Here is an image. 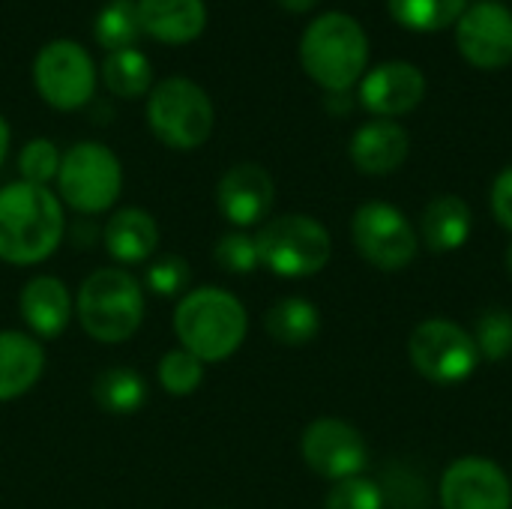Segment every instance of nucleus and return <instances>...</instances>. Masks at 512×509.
Returning <instances> with one entry per match:
<instances>
[{"mask_svg":"<svg viewBox=\"0 0 512 509\" xmlns=\"http://www.w3.org/2000/svg\"><path fill=\"white\" fill-rule=\"evenodd\" d=\"M66 234L63 201L27 180L0 189V261L30 267L57 252Z\"/></svg>","mask_w":512,"mask_h":509,"instance_id":"f257e3e1","label":"nucleus"},{"mask_svg":"<svg viewBox=\"0 0 512 509\" xmlns=\"http://www.w3.org/2000/svg\"><path fill=\"white\" fill-rule=\"evenodd\" d=\"M369 63V39L360 21L330 9L312 18L300 36V66L327 93H348Z\"/></svg>","mask_w":512,"mask_h":509,"instance_id":"f03ea898","label":"nucleus"},{"mask_svg":"<svg viewBox=\"0 0 512 509\" xmlns=\"http://www.w3.org/2000/svg\"><path fill=\"white\" fill-rule=\"evenodd\" d=\"M249 330L246 306L225 288H198L183 294L174 309V333L201 363H222L243 345Z\"/></svg>","mask_w":512,"mask_h":509,"instance_id":"7ed1b4c3","label":"nucleus"},{"mask_svg":"<svg viewBox=\"0 0 512 509\" xmlns=\"http://www.w3.org/2000/svg\"><path fill=\"white\" fill-rule=\"evenodd\" d=\"M75 312L90 339L102 345H120L132 339L144 321L141 282L123 267H102L78 288Z\"/></svg>","mask_w":512,"mask_h":509,"instance_id":"20e7f679","label":"nucleus"},{"mask_svg":"<svg viewBox=\"0 0 512 509\" xmlns=\"http://www.w3.org/2000/svg\"><path fill=\"white\" fill-rule=\"evenodd\" d=\"M147 123L165 147L198 150L216 129V108L198 81L186 75H168L147 93Z\"/></svg>","mask_w":512,"mask_h":509,"instance_id":"39448f33","label":"nucleus"},{"mask_svg":"<svg viewBox=\"0 0 512 509\" xmlns=\"http://www.w3.org/2000/svg\"><path fill=\"white\" fill-rule=\"evenodd\" d=\"M261 264L282 279H306L330 264L333 240L330 231L303 213H285L270 222L255 237Z\"/></svg>","mask_w":512,"mask_h":509,"instance_id":"423d86ee","label":"nucleus"},{"mask_svg":"<svg viewBox=\"0 0 512 509\" xmlns=\"http://www.w3.org/2000/svg\"><path fill=\"white\" fill-rule=\"evenodd\" d=\"M60 201L78 213H105L123 189V165L117 153L99 141H81L60 156Z\"/></svg>","mask_w":512,"mask_h":509,"instance_id":"0eeeda50","label":"nucleus"},{"mask_svg":"<svg viewBox=\"0 0 512 509\" xmlns=\"http://www.w3.org/2000/svg\"><path fill=\"white\" fill-rule=\"evenodd\" d=\"M408 357L417 375L438 387L465 384L480 366L474 336L462 324L447 318H429L417 324L408 342Z\"/></svg>","mask_w":512,"mask_h":509,"instance_id":"6e6552de","label":"nucleus"},{"mask_svg":"<svg viewBox=\"0 0 512 509\" xmlns=\"http://www.w3.org/2000/svg\"><path fill=\"white\" fill-rule=\"evenodd\" d=\"M33 84L54 111H78L96 96V63L75 39H51L33 57Z\"/></svg>","mask_w":512,"mask_h":509,"instance_id":"1a4fd4ad","label":"nucleus"},{"mask_svg":"<svg viewBox=\"0 0 512 509\" xmlns=\"http://www.w3.org/2000/svg\"><path fill=\"white\" fill-rule=\"evenodd\" d=\"M351 237L357 252L384 273L411 267L420 249V234L411 219L387 201H366L351 219Z\"/></svg>","mask_w":512,"mask_h":509,"instance_id":"9d476101","label":"nucleus"},{"mask_svg":"<svg viewBox=\"0 0 512 509\" xmlns=\"http://www.w3.org/2000/svg\"><path fill=\"white\" fill-rule=\"evenodd\" d=\"M300 453L303 462L330 483L360 477L369 465V447L360 429L336 417H321L309 423L300 438Z\"/></svg>","mask_w":512,"mask_h":509,"instance_id":"9b49d317","label":"nucleus"},{"mask_svg":"<svg viewBox=\"0 0 512 509\" xmlns=\"http://www.w3.org/2000/svg\"><path fill=\"white\" fill-rule=\"evenodd\" d=\"M459 54L477 69H504L512 63V9L498 0H480L456 21Z\"/></svg>","mask_w":512,"mask_h":509,"instance_id":"f8f14e48","label":"nucleus"},{"mask_svg":"<svg viewBox=\"0 0 512 509\" xmlns=\"http://www.w3.org/2000/svg\"><path fill=\"white\" fill-rule=\"evenodd\" d=\"M444 509H510L512 483L504 468L486 456H462L441 477Z\"/></svg>","mask_w":512,"mask_h":509,"instance_id":"ddd939ff","label":"nucleus"},{"mask_svg":"<svg viewBox=\"0 0 512 509\" xmlns=\"http://www.w3.org/2000/svg\"><path fill=\"white\" fill-rule=\"evenodd\" d=\"M426 96V75L408 60H387L360 78V105L375 117L396 120L411 114Z\"/></svg>","mask_w":512,"mask_h":509,"instance_id":"4468645a","label":"nucleus"},{"mask_svg":"<svg viewBox=\"0 0 512 509\" xmlns=\"http://www.w3.org/2000/svg\"><path fill=\"white\" fill-rule=\"evenodd\" d=\"M273 201L276 183L270 171L258 162L231 165L216 186V207L237 228H252L264 222L273 210Z\"/></svg>","mask_w":512,"mask_h":509,"instance_id":"2eb2a0df","label":"nucleus"},{"mask_svg":"<svg viewBox=\"0 0 512 509\" xmlns=\"http://www.w3.org/2000/svg\"><path fill=\"white\" fill-rule=\"evenodd\" d=\"M408 150H411V138L405 126L396 120H384V117L363 123L351 135V144H348V156L354 168L369 177H387L399 171L408 159Z\"/></svg>","mask_w":512,"mask_h":509,"instance_id":"dca6fc26","label":"nucleus"},{"mask_svg":"<svg viewBox=\"0 0 512 509\" xmlns=\"http://www.w3.org/2000/svg\"><path fill=\"white\" fill-rule=\"evenodd\" d=\"M144 36L162 45H189L207 27L204 0H135Z\"/></svg>","mask_w":512,"mask_h":509,"instance_id":"f3484780","label":"nucleus"},{"mask_svg":"<svg viewBox=\"0 0 512 509\" xmlns=\"http://www.w3.org/2000/svg\"><path fill=\"white\" fill-rule=\"evenodd\" d=\"M18 309L36 339H57L72 321V297L57 276H33L21 288Z\"/></svg>","mask_w":512,"mask_h":509,"instance_id":"a211bd4d","label":"nucleus"},{"mask_svg":"<svg viewBox=\"0 0 512 509\" xmlns=\"http://www.w3.org/2000/svg\"><path fill=\"white\" fill-rule=\"evenodd\" d=\"M45 372L42 342L21 330L0 333V402H12L36 387Z\"/></svg>","mask_w":512,"mask_h":509,"instance_id":"6ab92c4d","label":"nucleus"},{"mask_svg":"<svg viewBox=\"0 0 512 509\" xmlns=\"http://www.w3.org/2000/svg\"><path fill=\"white\" fill-rule=\"evenodd\" d=\"M102 240L117 264H141L159 246V225L147 210L123 207L108 219Z\"/></svg>","mask_w":512,"mask_h":509,"instance_id":"aec40b11","label":"nucleus"},{"mask_svg":"<svg viewBox=\"0 0 512 509\" xmlns=\"http://www.w3.org/2000/svg\"><path fill=\"white\" fill-rule=\"evenodd\" d=\"M471 228H474L471 207L459 195L432 198L420 216V237H423L426 249H432L438 255L462 249L471 237Z\"/></svg>","mask_w":512,"mask_h":509,"instance_id":"412c9836","label":"nucleus"},{"mask_svg":"<svg viewBox=\"0 0 512 509\" xmlns=\"http://www.w3.org/2000/svg\"><path fill=\"white\" fill-rule=\"evenodd\" d=\"M264 330L273 342L288 345V348H300L309 345L318 330H321V315L315 309V303L303 300V297H285L279 303H273L264 315Z\"/></svg>","mask_w":512,"mask_h":509,"instance_id":"4be33fe9","label":"nucleus"},{"mask_svg":"<svg viewBox=\"0 0 512 509\" xmlns=\"http://www.w3.org/2000/svg\"><path fill=\"white\" fill-rule=\"evenodd\" d=\"M99 75H102V84L120 99L147 96L153 87V66L141 48H123V51L105 54Z\"/></svg>","mask_w":512,"mask_h":509,"instance_id":"5701e85b","label":"nucleus"},{"mask_svg":"<svg viewBox=\"0 0 512 509\" xmlns=\"http://www.w3.org/2000/svg\"><path fill=\"white\" fill-rule=\"evenodd\" d=\"M93 399H96V405L105 414L126 417V414H135V411L144 408V402H147V384H144V378L135 369L111 366V369H105V372L96 375V381H93Z\"/></svg>","mask_w":512,"mask_h":509,"instance_id":"b1692460","label":"nucleus"},{"mask_svg":"<svg viewBox=\"0 0 512 509\" xmlns=\"http://www.w3.org/2000/svg\"><path fill=\"white\" fill-rule=\"evenodd\" d=\"M387 9L393 21L402 24L405 30L438 33L462 18L468 0H387Z\"/></svg>","mask_w":512,"mask_h":509,"instance_id":"393cba45","label":"nucleus"},{"mask_svg":"<svg viewBox=\"0 0 512 509\" xmlns=\"http://www.w3.org/2000/svg\"><path fill=\"white\" fill-rule=\"evenodd\" d=\"M93 36L108 54L123 51V48H138V39L144 36L141 18H138V3L135 0H111L96 15Z\"/></svg>","mask_w":512,"mask_h":509,"instance_id":"a878e982","label":"nucleus"},{"mask_svg":"<svg viewBox=\"0 0 512 509\" xmlns=\"http://www.w3.org/2000/svg\"><path fill=\"white\" fill-rule=\"evenodd\" d=\"M474 342L480 351V360L489 363H504L512 357V312L510 309H486L477 318Z\"/></svg>","mask_w":512,"mask_h":509,"instance_id":"bb28decb","label":"nucleus"},{"mask_svg":"<svg viewBox=\"0 0 512 509\" xmlns=\"http://www.w3.org/2000/svg\"><path fill=\"white\" fill-rule=\"evenodd\" d=\"M159 384L165 393L171 396H192L201 381H204V363L198 357H192L189 351H168L162 360H159Z\"/></svg>","mask_w":512,"mask_h":509,"instance_id":"cd10ccee","label":"nucleus"},{"mask_svg":"<svg viewBox=\"0 0 512 509\" xmlns=\"http://www.w3.org/2000/svg\"><path fill=\"white\" fill-rule=\"evenodd\" d=\"M60 150L54 141L48 138H33L21 147L18 153V171H21V180L27 183H36V186H48V180L57 177L60 171Z\"/></svg>","mask_w":512,"mask_h":509,"instance_id":"c85d7f7f","label":"nucleus"},{"mask_svg":"<svg viewBox=\"0 0 512 509\" xmlns=\"http://www.w3.org/2000/svg\"><path fill=\"white\" fill-rule=\"evenodd\" d=\"M324 509H384V492L369 477H348L330 486Z\"/></svg>","mask_w":512,"mask_h":509,"instance_id":"c756f323","label":"nucleus"},{"mask_svg":"<svg viewBox=\"0 0 512 509\" xmlns=\"http://www.w3.org/2000/svg\"><path fill=\"white\" fill-rule=\"evenodd\" d=\"M213 258H216V264H219L225 273H240V276H246V273H252V270L261 267L255 237H249V234H243V231L225 234V237L216 243Z\"/></svg>","mask_w":512,"mask_h":509,"instance_id":"7c9ffc66","label":"nucleus"},{"mask_svg":"<svg viewBox=\"0 0 512 509\" xmlns=\"http://www.w3.org/2000/svg\"><path fill=\"white\" fill-rule=\"evenodd\" d=\"M144 282L156 297H180L192 282V267L180 255H165L147 267Z\"/></svg>","mask_w":512,"mask_h":509,"instance_id":"2f4dec72","label":"nucleus"},{"mask_svg":"<svg viewBox=\"0 0 512 509\" xmlns=\"http://www.w3.org/2000/svg\"><path fill=\"white\" fill-rule=\"evenodd\" d=\"M489 204H492L495 219H498L507 231H512V165L510 168H504V171L495 177L492 192H489Z\"/></svg>","mask_w":512,"mask_h":509,"instance_id":"473e14b6","label":"nucleus"},{"mask_svg":"<svg viewBox=\"0 0 512 509\" xmlns=\"http://www.w3.org/2000/svg\"><path fill=\"white\" fill-rule=\"evenodd\" d=\"M285 12H294V15H306L318 6V0H276Z\"/></svg>","mask_w":512,"mask_h":509,"instance_id":"72a5a7b5","label":"nucleus"},{"mask_svg":"<svg viewBox=\"0 0 512 509\" xmlns=\"http://www.w3.org/2000/svg\"><path fill=\"white\" fill-rule=\"evenodd\" d=\"M6 153H9V123H6L3 114H0V165H3V159H6Z\"/></svg>","mask_w":512,"mask_h":509,"instance_id":"f704fd0d","label":"nucleus"},{"mask_svg":"<svg viewBox=\"0 0 512 509\" xmlns=\"http://www.w3.org/2000/svg\"><path fill=\"white\" fill-rule=\"evenodd\" d=\"M507 273L512 276V243H510V249H507Z\"/></svg>","mask_w":512,"mask_h":509,"instance_id":"c9c22d12","label":"nucleus"},{"mask_svg":"<svg viewBox=\"0 0 512 509\" xmlns=\"http://www.w3.org/2000/svg\"><path fill=\"white\" fill-rule=\"evenodd\" d=\"M510 483H512V480H510Z\"/></svg>","mask_w":512,"mask_h":509,"instance_id":"e433bc0d","label":"nucleus"}]
</instances>
